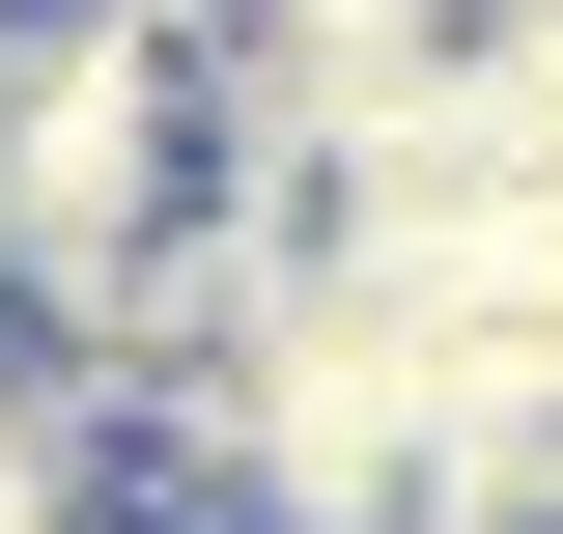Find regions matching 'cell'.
<instances>
[{
	"label": "cell",
	"mask_w": 563,
	"mask_h": 534,
	"mask_svg": "<svg viewBox=\"0 0 563 534\" xmlns=\"http://www.w3.org/2000/svg\"><path fill=\"white\" fill-rule=\"evenodd\" d=\"M85 507H113V422L57 337H0V534H85Z\"/></svg>",
	"instance_id": "1"
},
{
	"label": "cell",
	"mask_w": 563,
	"mask_h": 534,
	"mask_svg": "<svg viewBox=\"0 0 563 534\" xmlns=\"http://www.w3.org/2000/svg\"><path fill=\"white\" fill-rule=\"evenodd\" d=\"M85 534H198V507H85Z\"/></svg>",
	"instance_id": "2"
}]
</instances>
